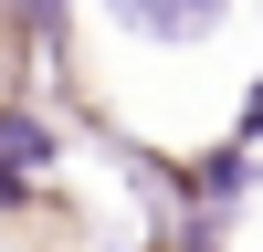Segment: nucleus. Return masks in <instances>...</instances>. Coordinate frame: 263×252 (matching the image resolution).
Segmentation results:
<instances>
[{"label":"nucleus","instance_id":"nucleus-3","mask_svg":"<svg viewBox=\"0 0 263 252\" xmlns=\"http://www.w3.org/2000/svg\"><path fill=\"white\" fill-rule=\"evenodd\" d=\"M242 189H253V147H221V158H200V179H190V200H200L211 221H221V210L242 200Z\"/></svg>","mask_w":263,"mask_h":252},{"label":"nucleus","instance_id":"nucleus-2","mask_svg":"<svg viewBox=\"0 0 263 252\" xmlns=\"http://www.w3.org/2000/svg\"><path fill=\"white\" fill-rule=\"evenodd\" d=\"M42 168H53V126L32 116V105H0V179H42Z\"/></svg>","mask_w":263,"mask_h":252},{"label":"nucleus","instance_id":"nucleus-1","mask_svg":"<svg viewBox=\"0 0 263 252\" xmlns=\"http://www.w3.org/2000/svg\"><path fill=\"white\" fill-rule=\"evenodd\" d=\"M105 21L179 53V42H211V32H221V0H105Z\"/></svg>","mask_w":263,"mask_h":252}]
</instances>
